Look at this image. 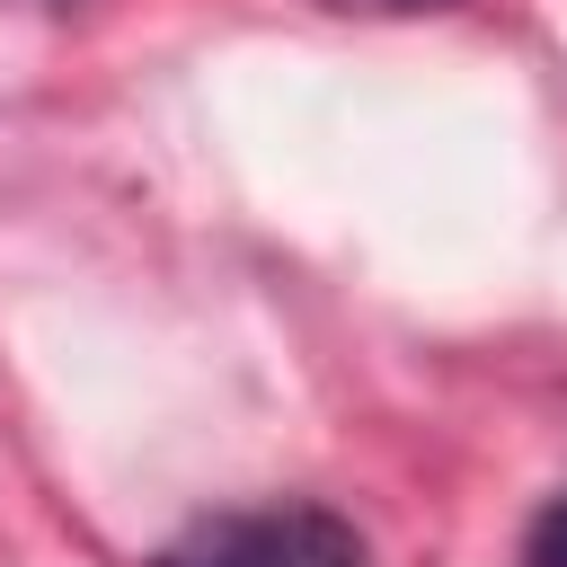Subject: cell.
Segmentation results:
<instances>
[{"label": "cell", "mask_w": 567, "mask_h": 567, "mask_svg": "<svg viewBox=\"0 0 567 567\" xmlns=\"http://www.w3.org/2000/svg\"><path fill=\"white\" fill-rule=\"evenodd\" d=\"M159 567H372V549L346 514L275 496V505H230V514L186 523L159 549Z\"/></svg>", "instance_id": "1"}, {"label": "cell", "mask_w": 567, "mask_h": 567, "mask_svg": "<svg viewBox=\"0 0 567 567\" xmlns=\"http://www.w3.org/2000/svg\"><path fill=\"white\" fill-rule=\"evenodd\" d=\"M523 567H567V496H549L523 532Z\"/></svg>", "instance_id": "2"}, {"label": "cell", "mask_w": 567, "mask_h": 567, "mask_svg": "<svg viewBox=\"0 0 567 567\" xmlns=\"http://www.w3.org/2000/svg\"><path fill=\"white\" fill-rule=\"evenodd\" d=\"M346 18H416V9H443V0H328Z\"/></svg>", "instance_id": "3"}, {"label": "cell", "mask_w": 567, "mask_h": 567, "mask_svg": "<svg viewBox=\"0 0 567 567\" xmlns=\"http://www.w3.org/2000/svg\"><path fill=\"white\" fill-rule=\"evenodd\" d=\"M35 9H71V0H35Z\"/></svg>", "instance_id": "4"}]
</instances>
